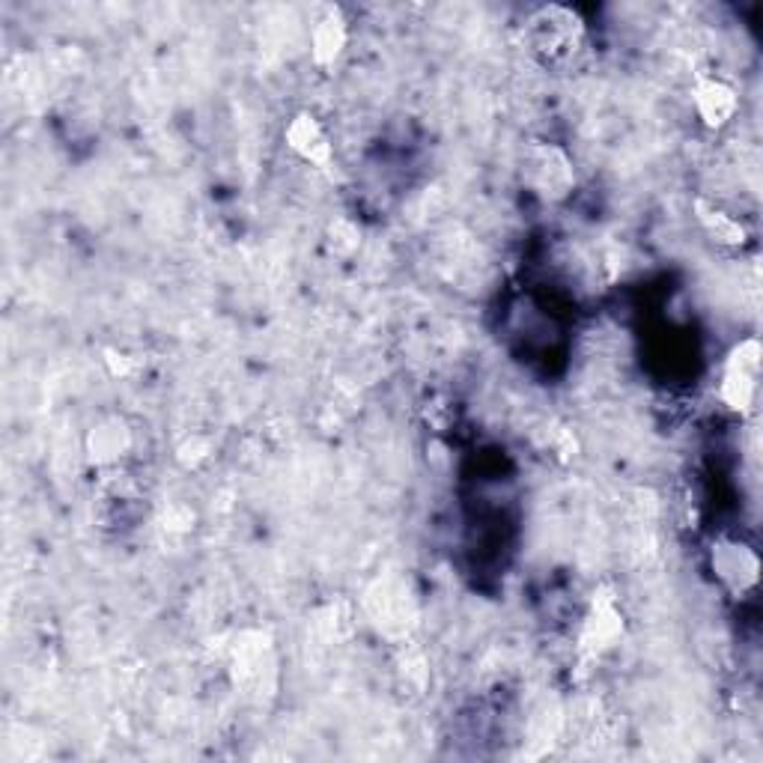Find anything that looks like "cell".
I'll return each mask as SVG.
<instances>
[{"label": "cell", "instance_id": "4", "mask_svg": "<svg viewBox=\"0 0 763 763\" xmlns=\"http://www.w3.org/2000/svg\"><path fill=\"white\" fill-rule=\"evenodd\" d=\"M531 165H534L531 170H534V179H537V188L543 195H564V188H569V182H573V168H569V161L564 159L561 149L537 147Z\"/></svg>", "mask_w": 763, "mask_h": 763}, {"label": "cell", "instance_id": "3", "mask_svg": "<svg viewBox=\"0 0 763 763\" xmlns=\"http://www.w3.org/2000/svg\"><path fill=\"white\" fill-rule=\"evenodd\" d=\"M695 108L707 126H716V129L725 126L736 111L734 87L722 78H701L698 87H695Z\"/></svg>", "mask_w": 763, "mask_h": 763}, {"label": "cell", "instance_id": "7", "mask_svg": "<svg viewBox=\"0 0 763 763\" xmlns=\"http://www.w3.org/2000/svg\"><path fill=\"white\" fill-rule=\"evenodd\" d=\"M344 21L337 12H328L326 19L319 21L317 33H314V48H317V60H331L344 46Z\"/></svg>", "mask_w": 763, "mask_h": 763}, {"label": "cell", "instance_id": "2", "mask_svg": "<svg viewBox=\"0 0 763 763\" xmlns=\"http://www.w3.org/2000/svg\"><path fill=\"white\" fill-rule=\"evenodd\" d=\"M757 344L749 340L734 353L727 361L725 382H722V394L734 409H749L752 406L754 388H757Z\"/></svg>", "mask_w": 763, "mask_h": 763}, {"label": "cell", "instance_id": "6", "mask_svg": "<svg viewBox=\"0 0 763 763\" xmlns=\"http://www.w3.org/2000/svg\"><path fill=\"white\" fill-rule=\"evenodd\" d=\"M698 218L704 224V230L713 236V242L725 245V248H743L745 245V227L736 221L734 215L722 212V209H713L707 204H698Z\"/></svg>", "mask_w": 763, "mask_h": 763}, {"label": "cell", "instance_id": "5", "mask_svg": "<svg viewBox=\"0 0 763 763\" xmlns=\"http://www.w3.org/2000/svg\"><path fill=\"white\" fill-rule=\"evenodd\" d=\"M287 140L289 147L296 149L301 159L314 161L319 168H326L328 159H331V147H328L326 135L319 129V122L314 120V117H308V113H301V117L293 120V126H289L287 131Z\"/></svg>", "mask_w": 763, "mask_h": 763}, {"label": "cell", "instance_id": "1", "mask_svg": "<svg viewBox=\"0 0 763 763\" xmlns=\"http://www.w3.org/2000/svg\"><path fill=\"white\" fill-rule=\"evenodd\" d=\"M585 46V21L564 7H543L528 19L531 54L546 66L569 63Z\"/></svg>", "mask_w": 763, "mask_h": 763}]
</instances>
